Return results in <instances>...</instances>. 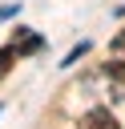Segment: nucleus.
I'll list each match as a JSON object with an SVG mask.
<instances>
[{
  "label": "nucleus",
  "instance_id": "f03ea898",
  "mask_svg": "<svg viewBox=\"0 0 125 129\" xmlns=\"http://www.w3.org/2000/svg\"><path fill=\"white\" fill-rule=\"evenodd\" d=\"M16 36H20V44H16V48H20V56H32V52H40V44H44L40 36H28L24 28H16Z\"/></svg>",
  "mask_w": 125,
  "mask_h": 129
},
{
  "label": "nucleus",
  "instance_id": "f257e3e1",
  "mask_svg": "<svg viewBox=\"0 0 125 129\" xmlns=\"http://www.w3.org/2000/svg\"><path fill=\"white\" fill-rule=\"evenodd\" d=\"M77 129H121V125H117V117H113L109 109H89Z\"/></svg>",
  "mask_w": 125,
  "mask_h": 129
},
{
  "label": "nucleus",
  "instance_id": "39448f33",
  "mask_svg": "<svg viewBox=\"0 0 125 129\" xmlns=\"http://www.w3.org/2000/svg\"><path fill=\"white\" fill-rule=\"evenodd\" d=\"M85 52H89V40H81V44H77V48H73V52H69V56H65V60H60V64H65V69H69V64H77V60H81V56H85Z\"/></svg>",
  "mask_w": 125,
  "mask_h": 129
},
{
  "label": "nucleus",
  "instance_id": "423d86ee",
  "mask_svg": "<svg viewBox=\"0 0 125 129\" xmlns=\"http://www.w3.org/2000/svg\"><path fill=\"white\" fill-rule=\"evenodd\" d=\"M113 48H117V52H125V32H117V36H113Z\"/></svg>",
  "mask_w": 125,
  "mask_h": 129
},
{
  "label": "nucleus",
  "instance_id": "20e7f679",
  "mask_svg": "<svg viewBox=\"0 0 125 129\" xmlns=\"http://www.w3.org/2000/svg\"><path fill=\"white\" fill-rule=\"evenodd\" d=\"M105 77L109 81H125V60H109L105 64Z\"/></svg>",
  "mask_w": 125,
  "mask_h": 129
},
{
  "label": "nucleus",
  "instance_id": "7ed1b4c3",
  "mask_svg": "<svg viewBox=\"0 0 125 129\" xmlns=\"http://www.w3.org/2000/svg\"><path fill=\"white\" fill-rule=\"evenodd\" d=\"M20 60V48L16 44H8V48H0V77H8V69Z\"/></svg>",
  "mask_w": 125,
  "mask_h": 129
}]
</instances>
